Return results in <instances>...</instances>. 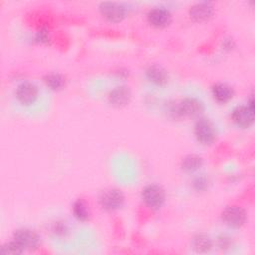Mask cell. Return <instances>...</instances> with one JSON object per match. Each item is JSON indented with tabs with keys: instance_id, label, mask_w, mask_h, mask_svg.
Returning a JSON list of instances; mask_svg holds the SVG:
<instances>
[{
	"instance_id": "obj_18",
	"label": "cell",
	"mask_w": 255,
	"mask_h": 255,
	"mask_svg": "<svg viewBox=\"0 0 255 255\" xmlns=\"http://www.w3.org/2000/svg\"><path fill=\"white\" fill-rule=\"evenodd\" d=\"M72 214L77 221L87 222L91 216L88 203L83 198L76 199L72 205Z\"/></svg>"
},
{
	"instance_id": "obj_6",
	"label": "cell",
	"mask_w": 255,
	"mask_h": 255,
	"mask_svg": "<svg viewBox=\"0 0 255 255\" xmlns=\"http://www.w3.org/2000/svg\"><path fill=\"white\" fill-rule=\"evenodd\" d=\"M39 87L30 81H24L17 85L14 91V97L17 103L25 108L33 106L39 99Z\"/></svg>"
},
{
	"instance_id": "obj_5",
	"label": "cell",
	"mask_w": 255,
	"mask_h": 255,
	"mask_svg": "<svg viewBox=\"0 0 255 255\" xmlns=\"http://www.w3.org/2000/svg\"><path fill=\"white\" fill-rule=\"evenodd\" d=\"M141 200L150 209H160L166 201V192L164 188L156 183L146 184L141 189Z\"/></svg>"
},
{
	"instance_id": "obj_15",
	"label": "cell",
	"mask_w": 255,
	"mask_h": 255,
	"mask_svg": "<svg viewBox=\"0 0 255 255\" xmlns=\"http://www.w3.org/2000/svg\"><path fill=\"white\" fill-rule=\"evenodd\" d=\"M190 246L196 253H208L213 248V240L208 234L199 232L192 237Z\"/></svg>"
},
{
	"instance_id": "obj_2",
	"label": "cell",
	"mask_w": 255,
	"mask_h": 255,
	"mask_svg": "<svg viewBox=\"0 0 255 255\" xmlns=\"http://www.w3.org/2000/svg\"><path fill=\"white\" fill-rule=\"evenodd\" d=\"M193 135L200 145H212L217 137L216 128L208 118L201 116L196 119L193 125Z\"/></svg>"
},
{
	"instance_id": "obj_17",
	"label": "cell",
	"mask_w": 255,
	"mask_h": 255,
	"mask_svg": "<svg viewBox=\"0 0 255 255\" xmlns=\"http://www.w3.org/2000/svg\"><path fill=\"white\" fill-rule=\"evenodd\" d=\"M43 83L49 90L54 92H59L66 87L67 80L63 74L52 72V73L46 74L43 77Z\"/></svg>"
},
{
	"instance_id": "obj_24",
	"label": "cell",
	"mask_w": 255,
	"mask_h": 255,
	"mask_svg": "<svg viewBox=\"0 0 255 255\" xmlns=\"http://www.w3.org/2000/svg\"><path fill=\"white\" fill-rule=\"evenodd\" d=\"M234 48V43L232 39H224L222 42V49L226 51H231Z\"/></svg>"
},
{
	"instance_id": "obj_8",
	"label": "cell",
	"mask_w": 255,
	"mask_h": 255,
	"mask_svg": "<svg viewBox=\"0 0 255 255\" xmlns=\"http://www.w3.org/2000/svg\"><path fill=\"white\" fill-rule=\"evenodd\" d=\"M246 210L239 205L226 206L220 215L221 221L230 229H239L243 227L247 221Z\"/></svg>"
},
{
	"instance_id": "obj_13",
	"label": "cell",
	"mask_w": 255,
	"mask_h": 255,
	"mask_svg": "<svg viewBox=\"0 0 255 255\" xmlns=\"http://www.w3.org/2000/svg\"><path fill=\"white\" fill-rule=\"evenodd\" d=\"M214 13L213 5L210 2H198L193 4L188 11L189 17L193 22L204 23L209 21Z\"/></svg>"
},
{
	"instance_id": "obj_22",
	"label": "cell",
	"mask_w": 255,
	"mask_h": 255,
	"mask_svg": "<svg viewBox=\"0 0 255 255\" xmlns=\"http://www.w3.org/2000/svg\"><path fill=\"white\" fill-rule=\"evenodd\" d=\"M217 245L220 249L225 250L231 246V238L226 234H221L217 238Z\"/></svg>"
},
{
	"instance_id": "obj_9",
	"label": "cell",
	"mask_w": 255,
	"mask_h": 255,
	"mask_svg": "<svg viewBox=\"0 0 255 255\" xmlns=\"http://www.w3.org/2000/svg\"><path fill=\"white\" fill-rule=\"evenodd\" d=\"M12 238L18 242L25 251L36 250L41 244L40 235L37 231L29 227L17 228L14 231Z\"/></svg>"
},
{
	"instance_id": "obj_19",
	"label": "cell",
	"mask_w": 255,
	"mask_h": 255,
	"mask_svg": "<svg viewBox=\"0 0 255 255\" xmlns=\"http://www.w3.org/2000/svg\"><path fill=\"white\" fill-rule=\"evenodd\" d=\"M24 252H25V250L13 238L11 240L3 243L0 247V253L3 255H18V254H22Z\"/></svg>"
},
{
	"instance_id": "obj_12",
	"label": "cell",
	"mask_w": 255,
	"mask_h": 255,
	"mask_svg": "<svg viewBox=\"0 0 255 255\" xmlns=\"http://www.w3.org/2000/svg\"><path fill=\"white\" fill-rule=\"evenodd\" d=\"M144 76L148 83L158 88L165 87L169 82V75L167 70L158 64L149 65L145 69Z\"/></svg>"
},
{
	"instance_id": "obj_3",
	"label": "cell",
	"mask_w": 255,
	"mask_h": 255,
	"mask_svg": "<svg viewBox=\"0 0 255 255\" xmlns=\"http://www.w3.org/2000/svg\"><path fill=\"white\" fill-rule=\"evenodd\" d=\"M232 123L239 128L247 129L254 124V101L253 95H250L246 105H238L233 108L230 114Z\"/></svg>"
},
{
	"instance_id": "obj_1",
	"label": "cell",
	"mask_w": 255,
	"mask_h": 255,
	"mask_svg": "<svg viewBox=\"0 0 255 255\" xmlns=\"http://www.w3.org/2000/svg\"><path fill=\"white\" fill-rule=\"evenodd\" d=\"M204 112V104L195 97H185L169 106L168 113L174 118H199Z\"/></svg>"
},
{
	"instance_id": "obj_7",
	"label": "cell",
	"mask_w": 255,
	"mask_h": 255,
	"mask_svg": "<svg viewBox=\"0 0 255 255\" xmlns=\"http://www.w3.org/2000/svg\"><path fill=\"white\" fill-rule=\"evenodd\" d=\"M99 12L102 17L112 24H117L124 21L128 16V8L120 2L105 1L100 3Z\"/></svg>"
},
{
	"instance_id": "obj_20",
	"label": "cell",
	"mask_w": 255,
	"mask_h": 255,
	"mask_svg": "<svg viewBox=\"0 0 255 255\" xmlns=\"http://www.w3.org/2000/svg\"><path fill=\"white\" fill-rule=\"evenodd\" d=\"M191 185L196 192H204L209 188L210 180L205 174H197L193 177Z\"/></svg>"
},
{
	"instance_id": "obj_23",
	"label": "cell",
	"mask_w": 255,
	"mask_h": 255,
	"mask_svg": "<svg viewBox=\"0 0 255 255\" xmlns=\"http://www.w3.org/2000/svg\"><path fill=\"white\" fill-rule=\"evenodd\" d=\"M55 235H65L68 232V226L65 222H56L52 228Z\"/></svg>"
},
{
	"instance_id": "obj_10",
	"label": "cell",
	"mask_w": 255,
	"mask_h": 255,
	"mask_svg": "<svg viewBox=\"0 0 255 255\" xmlns=\"http://www.w3.org/2000/svg\"><path fill=\"white\" fill-rule=\"evenodd\" d=\"M146 20L151 27L155 29H164L172 22V14L166 7L155 6L148 10Z\"/></svg>"
},
{
	"instance_id": "obj_14",
	"label": "cell",
	"mask_w": 255,
	"mask_h": 255,
	"mask_svg": "<svg viewBox=\"0 0 255 255\" xmlns=\"http://www.w3.org/2000/svg\"><path fill=\"white\" fill-rule=\"evenodd\" d=\"M211 96L213 98V100L221 105H225L227 103H229L234 95L235 92L233 90V88L226 84V83H222V82H218L215 83L211 86Z\"/></svg>"
},
{
	"instance_id": "obj_16",
	"label": "cell",
	"mask_w": 255,
	"mask_h": 255,
	"mask_svg": "<svg viewBox=\"0 0 255 255\" xmlns=\"http://www.w3.org/2000/svg\"><path fill=\"white\" fill-rule=\"evenodd\" d=\"M202 165L203 158L200 155L194 153L187 154L180 160V169L188 174H192L199 171Z\"/></svg>"
},
{
	"instance_id": "obj_11",
	"label": "cell",
	"mask_w": 255,
	"mask_h": 255,
	"mask_svg": "<svg viewBox=\"0 0 255 255\" xmlns=\"http://www.w3.org/2000/svg\"><path fill=\"white\" fill-rule=\"evenodd\" d=\"M132 98L129 87L126 85H118L111 89L108 93V103L115 108H124L128 106Z\"/></svg>"
},
{
	"instance_id": "obj_4",
	"label": "cell",
	"mask_w": 255,
	"mask_h": 255,
	"mask_svg": "<svg viewBox=\"0 0 255 255\" xmlns=\"http://www.w3.org/2000/svg\"><path fill=\"white\" fill-rule=\"evenodd\" d=\"M126 201L124 192L116 187H108L102 190L98 197L100 207L107 212H115L120 210Z\"/></svg>"
},
{
	"instance_id": "obj_21",
	"label": "cell",
	"mask_w": 255,
	"mask_h": 255,
	"mask_svg": "<svg viewBox=\"0 0 255 255\" xmlns=\"http://www.w3.org/2000/svg\"><path fill=\"white\" fill-rule=\"evenodd\" d=\"M33 41L39 45H49V43L51 42L49 31L46 29H40L35 33L33 37Z\"/></svg>"
}]
</instances>
